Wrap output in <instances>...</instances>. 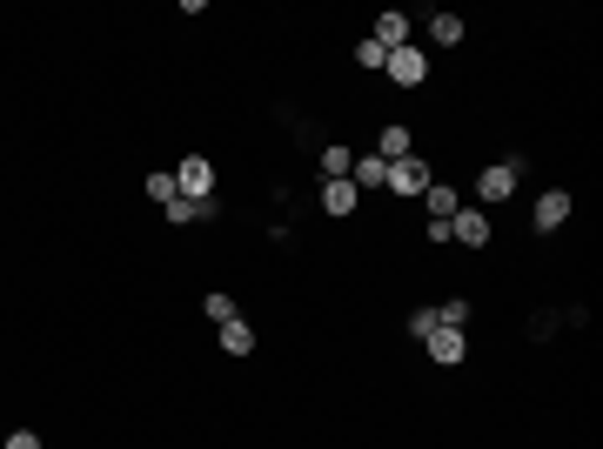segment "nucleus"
I'll list each match as a JSON object with an SVG mask.
<instances>
[{"label":"nucleus","instance_id":"f8f14e48","mask_svg":"<svg viewBox=\"0 0 603 449\" xmlns=\"http://www.w3.org/2000/svg\"><path fill=\"white\" fill-rule=\"evenodd\" d=\"M423 202H429V222H449V215L463 208V195H456L449 181H429V188H423Z\"/></svg>","mask_w":603,"mask_h":449},{"label":"nucleus","instance_id":"aec40b11","mask_svg":"<svg viewBox=\"0 0 603 449\" xmlns=\"http://www.w3.org/2000/svg\"><path fill=\"white\" fill-rule=\"evenodd\" d=\"M436 329H443V315H436V309H416V315H409V336H416V342H429Z\"/></svg>","mask_w":603,"mask_h":449},{"label":"nucleus","instance_id":"6ab92c4d","mask_svg":"<svg viewBox=\"0 0 603 449\" xmlns=\"http://www.w3.org/2000/svg\"><path fill=\"white\" fill-rule=\"evenodd\" d=\"M436 315H443V329H469V295H449V302H436Z\"/></svg>","mask_w":603,"mask_h":449},{"label":"nucleus","instance_id":"9b49d317","mask_svg":"<svg viewBox=\"0 0 603 449\" xmlns=\"http://www.w3.org/2000/svg\"><path fill=\"white\" fill-rule=\"evenodd\" d=\"M376 155H382V161H409V155H416V135H409L402 121H389V128L376 135Z\"/></svg>","mask_w":603,"mask_h":449},{"label":"nucleus","instance_id":"20e7f679","mask_svg":"<svg viewBox=\"0 0 603 449\" xmlns=\"http://www.w3.org/2000/svg\"><path fill=\"white\" fill-rule=\"evenodd\" d=\"M175 188L188 195V202H215V161H208V155H188L175 168Z\"/></svg>","mask_w":603,"mask_h":449},{"label":"nucleus","instance_id":"f257e3e1","mask_svg":"<svg viewBox=\"0 0 603 449\" xmlns=\"http://www.w3.org/2000/svg\"><path fill=\"white\" fill-rule=\"evenodd\" d=\"M516 181H523V161H490V168L476 175V208L483 202H510Z\"/></svg>","mask_w":603,"mask_h":449},{"label":"nucleus","instance_id":"423d86ee","mask_svg":"<svg viewBox=\"0 0 603 449\" xmlns=\"http://www.w3.org/2000/svg\"><path fill=\"white\" fill-rule=\"evenodd\" d=\"M449 242H469V248H483V242H490V215L463 202L456 215H449Z\"/></svg>","mask_w":603,"mask_h":449},{"label":"nucleus","instance_id":"f3484780","mask_svg":"<svg viewBox=\"0 0 603 449\" xmlns=\"http://www.w3.org/2000/svg\"><path fill=\"white\" fill-rule=\"evenodd\" d=\"M201 315H208V322L222 329V322H235V315H242V309H235V295H228V289H208V302H201Z\"/></svg>","mask_w":603,"mask_h":449},{"label":"nucleus","instance_id":"0eeeda50","mask_svg":"<svg viewBox=\"0 0 603 449\" xmlns=\"http://www.w3.org/2000/svg\"><path fill=\"white\" fill-rule=\"evenodd\" d=\"M409 14H396V7H389V14H376V34H369V41L382 47V54H396V47H409Z\"/></svg>","mask_w":603,"mask_h":449},{"label":"nucleus","instance_id":"4468645a","mask_svg":"<svg viewBox=\"0 0 603 449\" xmlns=\"http://www.w3.org/2000/svg\"><path fill=\"white\" fill-rule=\"evenodd\" d=\"M463 34H469L463 14H449V7H443V14H429V41H436V47H463Z\"/></svg>","mask_w":603,"mask_h":449},{"label":"nucleus","instance_id":"7ed1b4c3","mask_svg":"<svg viewBox=\"0 0 603 449\" xmlns=\"http://www.w3.org/2000/svg\"><path fill=\"white\" fill-rule=\"evenodd\" d=\"M429 161L423 155H409V161H389V181H382V188H396L402 202H423V188H429Z\"/></svg>","mask_w":603,"mask_h":449},{"label":"nucleus","instance_id":"6e6552de","mask_svg":"<svg viewBox=\"0 0 603 449\" xmlns=\"http://www.w3.org/2000/svg\"><path fill=\"white\" fill-rule=\"evenodd\" d=\"M423 349H429V362H443V369H456V362L469 356V336H463V329H436V336H429Z\"/></svg>","mask_w":603,"mask_h":449},{"label":"nucleus","instance_id":"ddd939ff","mask_svg":"<svg viewBox=\"0 0 603 449\" xmlns=\"http://www.w3.org/2000/svg\"><path fill=\"white\" fill-rule=\"evenodd\" d=\"M349 181H356V195H362V188H382V181H389V161H382L376 148H369V155H356V168H349Z\"/></svg>","mask_w":603,"mask_h":449},{"label":"nucleus","instance_id":"2eb2a0df","mask_svg":"<svg viewBox=\"0 0 603 449\" xmlns=\"http://www.w3.org/2000/svg\"><path fill=\"white\" fill-rule=\"evenodd\" d=\"M215 342H222V356H248V349H255V329L235 315V322H222V329H215Z\"/></svg>","mask_w":603,"mask_h":449},{"label":"nucleus","instance_id":"a211bd4d","mask_svg":"<svg viewBox=\"0 0 603 449\" xmlns=\"http://www.w3.org/2000/svg\"><path fill=\"white\" fill-rule=\"evenodd\" d=\"M141 188H148V202H155V208H168V202L181 195V188H175V175H161V168H155L148 181H141Z\"/></svg>","mask_w":603,"mask_h":449},{"label":"nucleus","instance_id":"39448f33","mask_svg":"<svg viewBox=\"0 0 603 449\" xmlns=\"http://www.w3.org/2000/svg\"><path fill=\"white\" fill-rule=\"evenodd\" d=\"M570 208H577V202H570V188H543L536 208H530V228H536V235H557V228L570 222Z\"/></svg>","mask_w":603,"mask_h":449},{"label":"nucleus","instance_id":"412c9836","mask_svg":"<svg viewBox=\"0 0 603 449\" xmlns=\"http://www.w3.org/2000/svg\"><path fill=\"white\" fill-rule=\"evenodd\" d=\"M382 61H389V54H382L376 41H356V68H369V74H382Z\"/></svg>","mask_w":603,"mask_h":449},{"label":"nucleus","instance_id":"1a4fd4ad","mask_svg":"<svg viewBox=\"0 0 603 449\" xmlns=\"http://www.w3.org/2000/svg\"><path fill=\"white\" fill-rule=\"evenodd\" d=\"M356 181H322V215H335V222H349L356 215Z\"/></svg>","mask_w":603,"mask_h":449},{"label":"nucleus","instance_id":"9d476101","mask_svg":"<svg viewBox=\"0 0 603 449\" xmlns=\"http://www.w3.org/2000/svg\"><path fill=\"white\" fill-rule=\"evenodd\" d=\"M161 215H168L175 228H195V222H215V215H222V202H188V195H175Z\"/></svg>","mask_w":603,"mask_h":449},{"label":"nucleus","instance_id":"f03ea898","mask_svg":"<svg viewBox=\"0 0 603 449\" xmlns=\"http://www.w3.org/2000/svg\"><path fill=\"white\" fill-rule=\"evenodd\" d=\"M382 74H389L396 88H423V81H429V54H423L416 41H409V47H396V54L382 61Z\"/></svg>","mask_w":603,"mask_h":449},{"label":"nucleus","instance_id":"dca6fc26","mask_svg":"<svg viewBox=\"0 0 603 449\" xmlns=\"http://www.w3.org/2000/svg\"><path fill=\"white\" fill-rule=\"evenodd\" d=\"M349 168H356V148L329 141V148H322V181H349Z\"/></svg>","mask_w":603,"mask_h":449},{"label":"nucleus","instance_id":"4be33fe9","mask_svg":"<svg viewBox=\"0 0 603 449\" xmlns=\"http://www.w3.org/2000/svg\"><path fill=\"white\" fill-rule=\"evenodd\" d=\"M0 449H47V443H41V436H34V429H14V436H7V443H0Z\"/></svg>","mask_w":603,"mask_h":449}]
</instances>
